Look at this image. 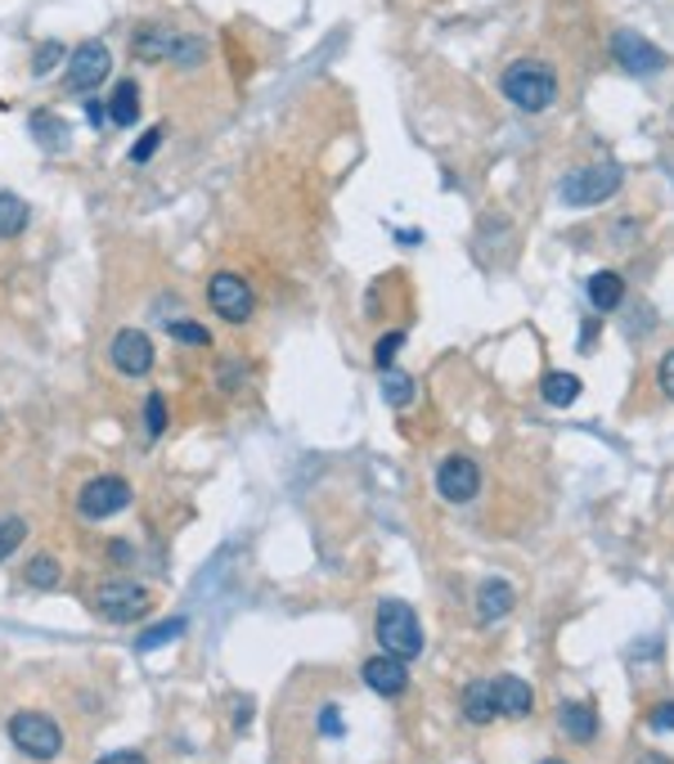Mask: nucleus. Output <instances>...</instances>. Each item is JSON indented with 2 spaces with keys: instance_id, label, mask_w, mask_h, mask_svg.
Wrapping results in <instances>:
<instances>
[{
  "instance_id": "f257e3e1",
  "label": "nucleus",
  "mask_w": 674,
  "mask_h": 764,
  "mask_svg": "<svg viewBox=\"0 0 674 764\" xmlns=\"http://www.w3.org/2000/svg\"><path fill=\"white\" fill-rule=\"evenodd\" d=\"M504 95L522 113H545L558 100V73L545 59H517L504 73Z\"/></svg>"
},
{
  "instance_id": "f03ea898",
  "label": "nucleus",
  "mask_w": 674,
  "mask_h": 764,
  "mask_svg": "<svg viewBox=\"0 0 674 764\" xmlns=\"http://www.w3.org/2000/svg\"><path fill=\"white\" fill-rule=\"evenodd\" d=\"M373 635H378V643H382L387 657L414 661V657L423 652V625H419L414 607H410V603H400V598H382V603H378Z\"/></svg>"
},
{
  "instance_id": "7ed1b4c3",
  "label": "nucleus",
  "mask_w": 674,
  "mask_h": 764,
  "mask_svg": "<svg viewBox=\"0 0 674 764\" xmlns=\"http://www.w3.org/2000/svg\"><path fill=\"white\" fill-rule=\"evenodd\" d=\"M621 180H625V167H617V163H593V167L571 171L558 193H562L567 207H598V202H607V198L621 189Z\"/></svg>"
},
{
  "instance_id": "20e7f679",
  "label": "nucleus",
  "mask_w": 674,
  "mask_h": 764,
  "mask_svg": "<svg viewBox=\"0 0 674 764\" xmlns=\"http://www.w3.org/2000/svg\"><path fill=\"white\" fill-rule=\"evenodd\" d=\"M154 607L149 589L145 585H135V580H104L95 589V611L113 625H130V620H140L145 611Z\"/></svg>"
},
{
  "instance_id": "39448f33",
  "label": "nucleus",
  "mask_w": 674,
  "mask_h": 764,
  "mask_svg": "<svg viewBox=\"0 0 674 764\" xmlns=\"http://www.w3.org/2000/svg\"><path fill=\"white\" fill-rule=\"evenodd\" d=\"M10 742H14L23 755H32V760H54V755L63 751L59 724H54L50 715H41V711H19V715L10 720Z\"/></svg>"
},
{
  "instance_id": "423d86ee",
  "label": "nucleus",
  "mask_w": 674,
  "mask_h": 764,
  "mask_svg": "<svg viewBox=\"0 0 674 764\" xmlns=\"http://www.w3.org/2000/svg\"><path fill=\"white\" fill-rule=\"evenodd\" d=\"M208 306L225 320V324H248L252 311H256V297L248 289L243 274H230V270H217L208 280Z\"/></svg>"
},
{
  "instance_id": "0eeeda50",
  "label": "nucleus",
  "mask_w": 674,
  "mask_h": 764,
  "mask_svg": "<svg viewBox=\"0 0 674 764\" xmlns=\"http://www.w3.org/2000/svg\"><path fill=\"white\" fill-rule=\"evenodd\" d=\"M108 67H113V50L104 41H82L73 54H67V91H95L99 82H108Z\"/></svg>"
},
{
  "instance_id": "6e6552de",
  "label": "nucleus",
  "mask_w": 674,
  "mask_h": 764,
  "mask_svg": "<svg viewBox=\"0 0 674 764\" xmlns=\"http://www.w3.org/2000/svg\"><path fill=\"white\" fill-rule=\"evenodd\" d=\"M130 504V481L126 477H91L86 485H82V495H77V509L86 513V517H113V513H122Z\"/></svg>"
},
{
  "instance_id": "1a4fd4ad",
  "label": "nucleus",
  "mask_w": 674,
  "mask_h": 764,
  "mask_svg": "<svg viewBox=\"0 0 674 764\" xmlns=\"http://www.w3.org/2000/svg\"><path fill=\"white\" fill-rule=\"evenodd\" d=\"M436 491H441V500H450V504L477 500V491H482V468L472 463L467 454L441 459V468H436Z\"/></svg>"
},
{
  "instance_id": "9d476101",
  "label": "nucleus",
  "mask_w": 674,
  "mask_h": 764,
  "mask_svg": "<svg viewBox=\"0 0 674 764\" xmlns=\"http://www.w3.org/2000/svg\"><path fill=\"white\" fill-rule=\"evenodd\" d=\"M612 59L625 67V73H634V77H647V73H661V67H665V50H656L647 36H639L630 28L612 32Z\"/></svg>"
},
{
  "instance_id": "9b49d317",
  "label": "nucleus",
  "mask_w": 674,
  "mask_h": 764,
  "mask_svg": "<svg viewBox=\"0 0 674 764\" xmlns=\"http://www.w3.org/2000/svg\"><path fill=\"white\" fill-rule=\"evenodd\" d=\"M108 356H113V365H117L126 378H145V374L154 369V342H149L145 328H122V333L113 337V346H108Z\"/></svg>"
},
{
  "instance_id": "f8f14e48",
  "label": "nucleus",
  "mask_w": 674,
  "mask_h": 764,
  "mask_svg": "<svg viewBox=\"0 0 674 764\" xmlns=\"http://www.w3.org/2000/svg\"><path fill=\"white\" fill-rule=\"evenodd\" d=\"M491 702H495V715H504V720H526L530 707H535V692H530L526 679L499 674V679L491 683Z\"/></svg>"
},
{
  "instance_id": "ddd939ff",
  "label": "nucleus",
  "mask_w": 674,
  "mask_h": 764,
  "mask_svg": "<svg viewBox=\"0 0 674 764\" xmlns=\"http://www.w3.org/2000/svg\"><path fill=\"white\" fill-rule=\"evenodd\" d=\"M360 674H365V683L378 692V698H400V692L410 688V670H404V661L400 657H387V652L382 657H369Z\"/></svg>"
},
{
  "instance_id": "4468645a",
  "label": "nucleus",
  "mask_w": 674,
  "mask_h": 764,
  "mask_svg": "<svg viewBox=\"0 0 674 764\" xmlns=\"http://www.w3.org/2000/svg\"><path fill=\"white\" fill-rule=\"evenodd\" d=\"M176 45H180V32L176 28H162V23H149V28H140V32L130 36V54L140 59V63H162V59L176 54Z\"/></svg>"
},
{
  "instance_id": "2eb2a0df",
  "label": "nucleus",
  "mask_w": 674,
  "mask_h": 764,
  "mask_svg": "<svg viewBox=\"0 0 674 764\" xmlns=\"http://www.w3.org/2000/svg\"><path fill=\"white\" fill-rule=\"evenodd\" d=\"M589 306L598 311V315H612L621 302H625V280L617 270H598V274H589Z\"/></svg>"
},
{
  "instance_id": "dca6fc26",
  "label": "nucleus",
  "mask_w": 674,
  "mask_h": 764,
  "mask_svg": "<svg viewBox=\"0 0 674 764\" xmlns=\"http://www.w3.org/2000/svg\"><path fill=\"white\" fill-rule=\"evenodd\" d=\"M558 724H562V733H567L571 742H593V737H598V711H593L589 702H562Z\"/></svg>"
},
{
  "instance_id": "f3484780",
  "label": "nucleus",
  "mask_w": 674,
  "mask_h": 764,
  "mask_svg": "<svg viewBox=\"0 0 674 764\" xmlns=\"http://www.w3.org/2000/svg\"><path fill=\"white\" fill-rule=\"evenodd\" d=\"M513 611V585L508 580H486L482 589H477V616L486 620V625H495V620H504Z\"/></svg>"
},
{
  "instance_id": "a211bd4d",
  "label": "nucleus",
  "mask_w": 674,
  "mask_h": 764,
  "mask_svg": "<svg viewBox=\"0 0 674 764\" xmlns=\"http://www.w3.org/2000/svg\"><path fill=\"white\" fill-rule=\"evenodd\" d=\"M135 117H140V86H135V82H117L113 95H108V122L135 126Z\"/></svg>"
},
{
  "instance_id": "6ab92c4d",
  "label": "nucleus",
  "mask_w": 674,
  "mask_h": 764,
  "mask_svg": "<svg viewBox=\"0 0 674 764\" xmlns=\"http://www.w3.org/2000/svg\"><path fill=\"white\" fill-rule=\"evenodd\" d=\"M28 221H32L28 202L19 193H10V189H0V239H19L28 230Z\"/></svg>"
},
{
  "instance_id": "aec40b11",
  "label": "nucleus",
  "mask_w": 674,
  "mask_h": 764,
  "mask_svg": "<svg viewBox=\"0 0 674 764\" xmlns=\"http://www.w3.org/2000/svg\"><path fill=\"white\" fill-rule=\"evenodd\" d=\"M539 396H545L554 409H567L580 396V378L567 374V369H554V374H545V383H539Z\"/></svg>"
},
{
  "instance_id": "412c9836",
  "label": "nucleus",
  "mask_w": 674,
  "mask_h": 764,
  "mask_svg": "<svg viewBox=\"0 0 674 764\" xmlns=\"http://www.w3.org/2000/svg\"><path fill=\"white\" fill-rule=\"evenodd\" d=\"M32 135H36V145L41 149H50V154H59V149H67V122L63 117H54V113H32Z\"/></svg>"
},
{
  "instance_id": "4be33fe9",
  "label": "nucleus",
  "mask_w": 674,
  "mask_h": 764,
  "mask_svg": "<svg viewBox=\"0 0 674 764\" xmlns=\"http://www.w3.org/2000/svg\"><path fill=\"white\" fill-rule=\"evenodd\" d=\"M463 715L467 724H491L495 720V702H491V683H467L463 688Z\"/></svg>"
},
{
  "instance_id": "5701e85b",
  "label": "nucleus",
  "mask_w": 674,
  "mask_h": 764,
  "mask_svg": "<svg viewBox=\"0 0 674 764\" xmlns=\"http://www.w3.org/2000/svg\"><path fill=\"white\" fill-rule=\"evenodd\" d=\"M185 630H189V620H185V616L158 620V625H149V630H145L140 639H135V652H154V648H162V643H176Z\"/></svg>"
},
{
  "instance_id": "b1692460",
  "label": "nucleus",
  "mask_w": 674,
  "mask_h": 764,
  "mask_svg": "<svg viewBox=\"0 0 674 764\" xmlns=\"http://www.w3.org/2000/svg\"><path fill=\"white\" fill-rule=\"evenodd\" d=\"M382 396H387V405L404 409V405L414 400V378H410V374H400V369H387V378H382Z\"/></svg>"
},
{
  "instance_id": "393cba45",
  "label": "nucleus",
  "mask_w": 674,
  "mask_h": 764,
  "mask_svg": "<svg viewBox=\"0 0 674 764\" xmlns=\"http://www.w3.org/2000/svg\"><path fill=\"white\" fill-rule=\"evenodd\" d=\"M23 540H28V522L23 517H0V563L14 558Z\"/></svg>"
},
{
  "instance_id": "a878e982",
  "label": "nucleus",
  "mask_w": 674,
  "mask_h": 764,
  "mask_svg": "<svg viewBox=\"0 0 674 764\" xmlns=\"http://www.w3.org/2000/svg\"><path fill=\"white\" fill-rule=\"evenodd\" d=\"M167 333H171L176 342H185V346H212V333L202 328V324H193V320H171Z\"/></svg>"
},
{
  "instance_id": "bb28decb",
  "label": "nucleus",
  "mask_w": 674,
  "mask_h": 764,
  "mask_svg": "<svg viewBox=\"0 0 674 764\" xmlns=\"http://www.w3.org/2000/svg\"><path fill=\"white\" fill-rule=\"evenodd\" d=\"M28 585L54 589V585H59V563H54V558H36V563L28 567Z\"/></svg>"
},
{
  "instance_id": "cd10ccee",
  "label": "nucleus",
  "mask_w": 674,
  "mask_h": 764,
  "mask_svg": "<svg viewBox=\"0 0 674 764\" xmlns=\"http://www.w3.org/2000/svg\"><path fill=\"white\" fill-rule=\"evenodd\" d=\"M400 346H404V333H382V337H378V352H373V365H378V369H391V360H396Z\"/></svg>"
},
{
  "instance_id": "c85d7f7f",
  "label": "nucleus",
  "mask_w": 674,
  "mask_h": 764,
  "mask_svg": "<svg viewBox=\"0 0 674 764\" xmlns=\"http://www.w3.org/2000/svg\"><path fill=\"white\" fill-rule=\"evenodd\" d=\"M145 419H149V437H162V428H167V400H162V391H149Z\"/></svg>"
},
{
  "instance_id": "c756f323",
  "label": "nucleus",
  "mask_w": 674,
  "mask_h": 764,
  "mask_svg": "<svg viewBox=\"0 0 674 764\" xmlns=\"http://www.w3.org/2000/svg\"><path fill=\"white\" fill-rule=\"evenodd\" d=\"M59 59H63V45H59V41H45V45L36 50V59H32V73H36V77H45Z\"/></svg>"
},
{
  "instance_id": "7c9ffc66",
  "label": "nucleus",
  "mask_w": 674,
  "mask_h": 764,
  "mask_svg": "<svg viewBox=\"0 0 674 764\" xmlns=\"http://www.w3.org/2000/svg\"><path fill=\"white\" fill-rule=\"evenodd\" d=\"M158 145H162V126H154L145 140H135V149H130V163H149L154 154H158Z\"/></svg>"
},
{
  "instance_id": "2f4dec72",
  "label": "nucleus",
  "mask_w": 674,
  "mask_h": 764,
  "mask_svg": "<svg viewBox=\"0 0 674 764\" xmlns=\"http://www.w3.org/2000/svg\"><path fill=\"white\" fill-rule=\"evenodd\" d=\"M647 724H652L656 733H674V702H661V707H652Z\"/></svg>"
},
{
  "instance_id": "473e14b6",
  "label": "nucleus",
  "mask_w": 674,
  "mask_h": 764,
  "mask_svg": "<svg viewBox=\"0 0 674 764\" xmlns=\"http://www.w3.org/2000/svg\"><path fill=\"white\" fill-rule=\"evenodd\" d=\"M656 383H661V391L674 400V352L661 356V365H656Z\"/></svg>"
},
{
  "instance_id": "72a5a7b5",
  "label": "nucleus",
  "mask_w": 674,
  "mask_h": 764,
  "mask_svg": "<svg viewBox=\"0 0 674 764\" xmlns=\"http://www.w3.org/2000/svg\"><path fill=\"white\" fill-rule=\"evenodd\" d=\"M319 733L343 737V715H337V707H324V711H319Z\"/></svg>"
},
{
  "instance_id": "f704fd0d",
  "label": "nucleus",
  "mask_w": 674,
  "mask_h": 764,
  "mask_svg": "<svg viewBox=\"0 0 674 764\" xmlns=\"http://www.w3.org/2000/svg\"><path fill=\"white\" fill-rule=\"evenodd\" d=\"M99 764H149L140 751H113V755H104Z\"/></svg>"
},
{
  "instance_id": "c9c22d12",
  "label": "nucleus",
  "mask_w": 674,
  "mask_h": 764,
  "mask_svg": "<svg viewBox=\"0 0 674 764\" xmlns=\"http://www.w3.org/2000/svg\"><path fill=\"white\" fill-rule=\"evenodd\" d=\"M593 342H598V324L585 320V328H580V346H585V352H593Z\"/></svg>"
},
{
  "instance_id": "e433bc0d",
  "label": "nucleus",
  "mask_w": 674,
  "mask_h": 764,
  "mask_svg": "<svg viewBox=\"0 0 674 764\" xmlns=\"http://www.w3.org/2000/svg\"><path fill=\"white\" fill-rule=\"evenodd\" d=\"M639 764H674V760H670V755H661V751H643V755H639Z\"/></svg>"
},
{
  "instance_id": "4c0bfd02",
  "label": "nucleus",
  "mask_w": 674,
  "mask_h": 764,
  "mask_svg": "<svg viewBox=\"0 0 674 764\" xmlns=\"http://www.w3.org/2000/svg\"><path fill=\"white\" fill-rule=\"evenodd\" d=\"M539 764H567V760H539Z\"/></svg>"
}]
</instances>
